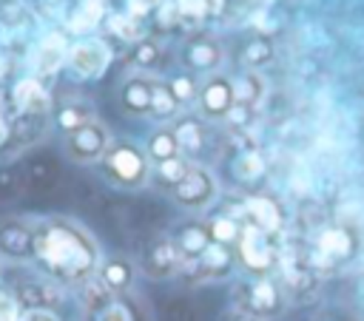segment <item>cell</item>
<instances>
[{
    "label": "cell",
    "instance_id": "obj_5",
    "mask_svg": "<svg viewBox=\"0 0 364 321\" xmlns=\"http://www.w3.org/2000/svg\"><path fill=\"white\" fill-rule=\"evenodd\" d=\"M185 264V259H182V253H179V247H176V241L171 239H162V241H154L151 247H148V253H145V270H148V276H154V278H168L171 273H176L179 267Z\"/></svg>",
    "mask_w": 364,
    "mask_h": 321
},
{
    "label": "cell",
    "instance_id": "obj_37",
    "mask_svg": "<svg viewBox=\"0 0 364 321\" xmlns=\"http://www.w3.org/2000/svg\"><path fill=\"white\" fill-rule=\"evenodd\" d=\"M225 321H264V318H256V315H250V312H242V310H239V312H230Z\"/></svg>",
    "mask_w": 364,
    "mask_h": 321
},
{
    "label": "cell",
    "instance_id": "obj_40",
    "mask_svg": "<svg viewBox=\"0 0 364 321\" xmlns=\"http://www.w3.org/2000/svg\"><path fill=\"white\" fill-rule=\"evenodd\" d=\"M330 321H350V318H344V315H336V318H330Z\"/></svg>",
    "mask_w": 364,
    "mask_h": 321
},
{
    "label": "cell",
    "instance_id": "obj_7",
    "mask_svg": "<svg viewBox=\"0 0 364 321\" xmlns=\"http://www.w3.org/2000/svg\"><path fill=\"white\" fill-rule=\"evenodd\" d=\"M108 168H111V173H114L119 182H125V185H139L142 176H145V159H142L134 148H128V145H119L117 151H111Z\"/></svg>",
    "mask_w": 364,
    "mask_h": 321
},
{
    "label": "cell",
    "instance_id": "obj_34",
    "mask_svg": "<svg viewBox=\"0 0 364 321\" xmlns=\"http://www.w3.org/2000/svg\"><path fill=\"white\" fill-rule=\"evenodd\" d=\"M156 0H128V14L131 17H142L148 14V9H154Z\"/></svg>",
    "mask_w": 364,
    "mask_h": 321
},
{
    "label": "cell",
    "instance_id": "obj_6",
    "mask_svg": "<svg viewBox=\"0 0 364 321\" xmlns=\"http://www.w3.org/2000/svg\"><path fill=\"white\" fill-rule=\"evenodd\" d=\"M0 253L9 259H28L34 256V230L20 222L0 224Z\"/></svg>",
    "mask_w": 364,
    "mask_h": 321
},
{
    "label": "cell",
    "instance_id": "obj_26",
    "mask_svg": "<svg viewBox=\"0 0 364 321\" xmlns=\"http://www.w3.org/2000/svg\"><path fill=\"white\" fill-rule=\"evenodd\" d=\"M236 102L239 105H250V102H256L259 97H262V80L256 77V74H245L239 82H236Z\"/></svg>",
    "mask_w": 364,
    "mask_h": 321
},
{
    "label": "cell",
    "instance_id": "obj_30",
    "mask_svg": "<svg viewBox=\"0 0 364 321\" xmlns=\"http://www.w3.org/2000/svg\"><path fill=\"white\" fill-rule=\"evenodd\" d=\"M176 11L179 17H188V20H202L208 14L202 0H176Z\"/></svg>",
    "mask_w": 364,
    "mask_h": 321
},
{
    "label": "cell",
    "instance_id": "obj_33",
    "mask_svg": "<svg viewBox=\"0 0 364 321\" xmlns=\"http://www.w3.org/2000/svg\"><path fill=\"white\" fill-rule=\"evenodd\" d=\"M23 321H60V318H57V312H51L46 307H31L23 312Z\"/></svg>",
    "mask_w": 364,
    "mask_h": 321
},
{
    "label": "cell",
    "instance_id": "obj_11",
    "mask_svg": "<svg viewBox=\"0 0 364 321\" xmlns=\"http://www.w3.org/2000/svg\"><path fill=\"white\" fill-rule=\"evenodd\" d=\"M176 247H179V253H182V259L188 261V259H199L205 250H208V244H210V233H208V227L205 224H185L179 233H176Z\"/></svg>",
    "mask_w": 364,
    "mask_h": 321
},
{
    "label": "cell",
    "instance_id": "obj_13",
    "mask_svg": "<svg viewBox=\"0 0 364 321\" xmlns=\"http://www.w3.org/2000/svg\"><path fill=\"white\" fill-rule=\"evenodd\" d=\"M247 216L253 224H259L264 233H273L282 227V210L276 207V202L264 199V196H253L247 199Z\"/></svg>",
    "mask_w": 364,
    "mask_h": 321
},
{
    "label": "cell",
    "instance_id": "obj_38",
    "mask_svg": "<svg viewBox=\"0 0 364 321\" xmlns=\"http://www.w3.org/2000/svg\"><path fill=\"white\" fill-rule=\"evenodd\" d=\"M154 57H156V48H154V45H142V48H139V60H142V62H151Z\"/></svg>",
    "mask_w": 364,
    "mask_h": 321
},
{
    "label": "cell",
    "instance_id": "obj_9",
    "mask_svg": "<svg viewBox=\"0 0 364 321\" xmlns=\"http://www.w3.org/2000/svg\"><path fill=\"white\" fill-rule=\"evenodd\" d=\"M210 199V179L202 170H188V176L176 185V202L185 207H199Z\"/></svg>",
    "mask_w": 364,
    "mask_h": 321
},
{
    "label": "cell",
    "instance_id": "obj_21",
    "mask_svg": "<svg viewBox=\"0 0 364 321\" xmlns=\"http://www.w3.org/2000/svg\"><path fill=\"white\" fill-rule=\"evenodd\" d=\"M148 151H151V156H154L156 162L176 156V151H179L176 134H171V131H159V134H154V139L148 142Z\"/></svg>",
    "mask_w": 364,
    "mask_h": 321
},
{
    "label": "cell",
    "instance_id": "obj_25",
    "mask_svg": "<svg viewBox=\"0 0 364 321\" xmlns=\"http://www.w3.org/2000/svg\"><path fill=\"white\" fill-rule=\"evenodd\" d=\"M176 142H179V148L182 151H199L202 148V128H199V122H193V119H188V122H182L176 131Z\"/></svg>",
    "mask_w": 364,
    "mask_h": 321
},
{
    "label": "cell",
    "instance_id": "obj_14",
    "mask_svg": "<svg viewBox=\"0 0 364 321\" xmlns=\"http://www.w3.org/2000/svg\"><path fill=\"white\" fill-rule=\"evenodd\" d=\"M14 102L23 108V111H37V114H43V111H48V94L43 91V85L37 82V80H20L17 82V88H14Z\"/></svg>",
    "mask_w": 364,
    "mask_h": 321
},
{
    "label": "cell",
    "instance_id": "obj_19",
    "mask_svg": "<svg viewBox=\"0 0 364 321\" xmlns=\"http://www.w3.org/2000/svg\"><path fill=\"white\" fill-rule=\"evenodd\" d=\"M350 247H353V239H350V233L341 230V227H330V230H324L321 239H318V250H321L324 256H330V259L347 256Z\"/></svg>",
    "mask_w": 364,
    "mask_h": 321
},
{
    "label": "cell",
    "instance_id": "obj_41",
    "mask_svg": "<svg viewBox=\"0 0 364 321\" xmlns=\"http://www.w3.org/2000/svg\"><path fill=\"white\" fill-rule=\"evenodd\" d=\"M0 74H3V60H0Z\"/></svg>",
    "mask_w": 364,
    "mask_h": 321
},
{
    "label": "cell",
    "instance_id": "obj_23",
    "mask_svg": "<svg viewBox=\"0 0 364 321\" xmlns=\"http://www.w3.org/2000/svg\"><path fill=\"white\" fill-rule=\"evenodd\" d=\"M111 28L125 40V43H136V40H142L145 37V28L139 26V20L136 17H131V14H117V17H111Z\"/></svg>",
    "mask_w": 364,
    "mask_h": 321
},
{
    "label": "cell",
    "instance_id": "obj_29",
    "mask_svg": "<svg viewBox=\"0 0 364 321\" xmlns=\"http://www.w3.org/2000/svg\"><path fill=\"white\" fill-rule=\"evenodd\" d=\"M125 105L131 111H148L151 108V88L142 82H131L125 85Z\"/></svg>",
    "mask_w": 364,
    "mask_h": 321
},
{
    "label": "cell",
    "instance_id": "obj_35",
    "mask_svg": "<svg viewBox=\"0 0 364 321\" xmlns=\"http://www.w3.org/2000/svg\"><path fill=\"white\" fill-rule=\"evenodd\" d=\"M267 57V45H262V43H253L250 48H247V54H245V60L253 65L256 60H264Z\"/></svg>",
    "mask_w": 364,
    "mask_h": 321
},
{
    "label": "cell",
    "instance_id": "obj_2",
    "mask_svg": "<svg viewBox=\"0 0 364 321\" xmlns=\"http://www.w3.org/2000/svg\"><path fill=\"white\" fill-rule=\"evenodd\" d=\"M236 259H239V264H242L245 270L259 273V276L273 267L276 250H273L267 233H264L259 224H253V222H250V224H242V236H239V241H236Z\"/></svg>",
    "mask_w": 364,
    "mask_h": 321
},
{
    "label": "cell",
    "instance_id": "obj_17",
    "mask_svg": "<svg viewBox=\"0 0 364 321\" xmlns=\"http://www.w3.org/2000/svg\"><path fill=\"white\" fill-rule=\"evenodd\" d=\"M196 264H199L205 273H210V276H225V273L230 270V264H233V253H230V247L210 241L208 250L196 259Z\"/></svg>",
    "mask_w": 364,
    "mask_h": 321
},
{
    "label": "cell",
    "instance_id": "obj_32",
    "mask_svg": "<svg viewBox=\"0 0 364 321\" xmlns=\"http://www.w3.org/2000/svg\"><path fill=\"white\" fill-rule=\"evenodd\" d=\"M60 125L68 128V131H77V128H82V114H80L77 108H65V111L60 114Z\"/></svg>",
    "mask_w": 364,
    "mask_h": 321
},
{
    "label": "cell",
    "instance_id": "obj_27",
    "mask_svg": "<svg viewBox=\"0 0 364 321\" xmlns=\"http://www.w3.org/2000/svg\"><path fill=\"white\" fill-rule=\"evenodd\" d=\"M188 62L196 65V68H210L219 62V48L210 45V43H196L191 51H188Z\"/></svg>",
    "mask_w": 364,
    "mask_h": 321
},
{
    "label": "cell",
    "instance_id": "obj_36",
    "mask_svg": "<svg viewBox=\"0 0 364 321\" xmlns=\"http://www.w3.org/2000/svg\"><path fill=\"white\" fill-rule=\"evenodd\" d=\"M0 321H14V301L0 295Z\"/></svg>",
    "mask_w": 364,
    "mask_h": 321
},
{
    "label": "cell",
    "instance_id": "obj_16",
    "mask_svg": "<svg viewBox=\"0 0 364 321\" xmlns=\"http://www.w3.org/2000/svg\"><path fill=\"white\" fill-rule=\"evenodd\" d=\"M205 227H208V233H210V241L225 244V247H233V244L239 241V236H242V224H239V219H233V216H228V213L213 216Z\"/></svg>",
    "mask_w": 364,
    "mask_h": 321
},
{
    "label": "cell",
    "instance_id": "obj_20",
    "mask_svg": "<svg viewBox=\"0 0 364 321\" xmlns=\"http://www.w3.org/2000/svg\"><path fill=\"white\" fill-rule=\"evenodd\" d=\"M102 11H105V3H102V0H80V9H77L74 17H71V28H74V31H88V28H94V26L100 23Z\"/></svg>",
    "mask_w": 364,
    "mask_h": 321
},
{
    "label": "cell",
    "instance_id": "obj_12",
    "mask_svg": "<svg viewBox=\"0 0 364 321\" xmlns=\"http://www.w3.org/2000/svg\"><path fill=\"white\" fill-rule=\"evenodd\" d=\"M102 148H105V131L102 128L82 125V128L71 131V151L77 153V159H94Z\"/></svg>",
    "mask_w": 364,
    "mask_h": 321
},
{
    "label": "cell",
    "instance_id": "obj_3",
    "mask_svg": "<svg viewBox=\"0 0 364 321\" xmlns=\"http://www.w3.org/2000/svg\"><path fill=\"white\" fill-rule=\"evenodd\" d=\"M279 310H282V293H279V287H276L270 278L259 276L256 281H250V284L245 287L242 312H250V315H256V318H270V315H276Z\"/></svg>",
    "mask_w": 364,
    "mask_h": 321
},
{
    "label": "cell",
    "instance_id": "obj_31",
    "mask_svg": "<svg viewBox=\"0 0 364 321\" xmlns=\"http://www.w3.org/2000/svg\"><path fill=\"white\" fill-rule=\"evenodd\" d=\"M171 94L176 97V102H188V99L193 97V82H191L188 77H176V80L171 82Z\"/></svg>",
    "mask_w": 364,
    "mask_h": 321
},
{
    "label": "cell",
    "instance_id": "obj_24",
    "mask_svg": "<svg viewBox=\"0 0 364 321\" xmlns=\"http://www.w3.org/2000/svg\"><path fill=\"white\" fill-rule=\"evenodd\" d=\"M188 162L182 159V156H171V159H162L159 165H156V176L162 179V182H173V185H179L185 176H188Z\"/></svg>",
    "mask_w": 364,
    "mask_h": 321
},
{
    "label": "cell",
    "instance_id": "obj_18",
    "mask_svg": "<svg viewBox=\"0 0 364 321\" xmlns=\"http://www.w3.org/2000/svg\"><path fill=\"white\" fill-rule=\"evenodd\" d=\"M230 97H233V91L228 88V82L213 80V82H208V88L202 94V108L208 114H225V111H230Z\"/></svg>",
    "mask_w": 364,
    "mask_h": 321
},
{
    "label": "cell",
    "instance_id": "obj_15",
    "mask_svg": "<svg viewBox=\"0 0 364 321\" xmlns=\"http://www.w3.org/2000/svg\"><path fill=\"white\" fill-rule=\"evenodd\" d=\"M63 60H65V43H63L60 34L43 40L40 48H37V54H34V65H37L40 74H51V71H57V68L63 65Z\"/></svg>",
    "mask_w": 364,
    "mask_h": 321
},
{
    "label": "cell",
    "instance_id": "obj_39",
    "mask_svg": "<svg viewBox=\"0 0 364 321\" xmlns=\"http://www.w3.org/2000/svg\"><path fill=\"white\" fill-rule=\"evenodd\" d=\"M202 3H205V11H208V14H213V11H219V9H222V3H225V0H202Z\"/></svg>",
    "mask_w": 364,
    "mask_h": 321
},
{
    "label": "cell",
    "instance_id": "obj_28",
    "mask_svg": "<svg viewBox=\"0 0 364 321\" xmlns=\"http://www.w3.org/2000/svg\"><path fill=\"white\" fill-rule=\"evenodd\" d=\"M173 105H176V97L171 94V88H165V85H151V111H154L156 116L173 114Z\"/></svg>",
    "mask_w": 364,
    "mask_h": 321
},
{
    "label": "cell",
    "instance_id": "obj_4",
    "mask_svg": "<svg viewBox=\"0 0 364 321\" xmlns=\"http://www.w3.org/2000/svg\"><path fill=\"white\" fill-rule=\"evenodd\" d=\"M68 62L80 77H100L111 62V51H108L105 43L85 40V43H77L68 51Z\"/></svg>",
    "mask_w": 364,
    "mask_h": 321
},
{
    "label": "cell",
    "instance_id": "obj_22",
    "mask_svg": "<svg viewBox=\"0 0 364 321\" xmlns=\"http://www.w3.org/2000/svg\"><path fill=\"white\" fill-rule=\"evenodd\" d=\"M233 170H236V176L242 179V182H253V179H259L262 176V170H264V162H262V156L259 153H239V159L233 162Z\"/></svg>",
    "mask_w": 364,
    "mask_h": 321
},
{
    "label": "cell",
    "instance_id": "obj_10",
    "mask_svg": "<svg viewBox=\"0 0 364 321\" xmlns=\"http://www.w3.org/2000/svg\"><path fill=\"white\" fill-rule=\"evenodd\" d=\"M97 278H100L114 295H122V293L131 287V281H134V267H131L128 259H108V261H102V267L97 270Z\"/></svg>",
    "mask_w": 364,
    "mask_h": 321
},
{
    "label": "cell",
    "instance_id": "obj_1",
    "mask_svg": "<svg viewBox=\"0 0 364 321\" xmlns=\"http://www.w3.org/2000/svg\"><path fill=\"white\" fill-rule=\"evenodd\" d=\"M34 259L63 284H85L100 261L94 239L71 222H46L34 227Z\"/></svg>",
    "mask_w": 364,
    "mask_h": 321
},
{
    "label": "cell",
    "instance_id": "obj_8",
    "mask_svg": "<svg viewBox=\"0 0 364 321\" xmlns=\"http://www.w3.org/2000/svg\"><path fill=\"white\" fill-rule=\"evenodd\" d=\"M88 321H145L142 310L122 293V295H111L105 304L88 310Z\"/></svg>",
    "mask_w": 364,
    "mask_h": 321
}]
</instances>
